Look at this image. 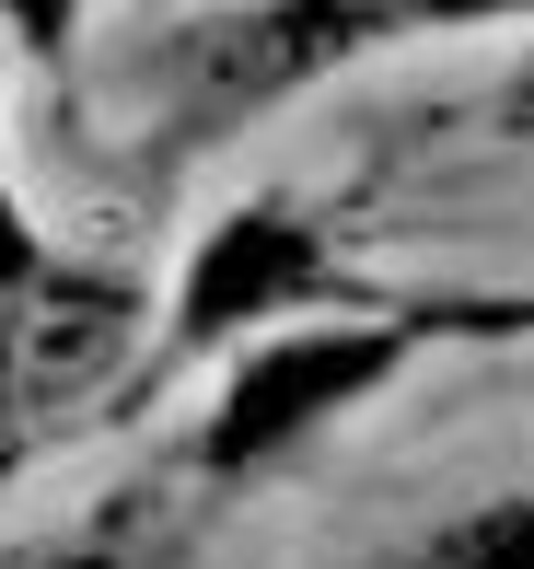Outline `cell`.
<instances>
[{"label": "cell", "mask_w": 534, "mask_h": 569, "mask_svg": "<svg viewBox=\"0 0 534 569\" xmlns=\"http://www.w3.org/2000/svg\"><path fill=\"white\" fill-rule=\"evenodd\" d=\"M12 23H23L36 47H59V36H70V0H12Z\"/></svg>", "instance_id": "obj_3"}, {"label": "cell", "mask_w": 534, "mask_h": 569, "mask_svg": "<svg viewBox=\"0 0 534 569\" xmlns=\"http://www.w3.org/2000/svg\"><path fill=\"white\" fill-rule=\"evenodd\" d=\"M36 569H105V558H36Z\"/></svg>", "instance_id": "obj_5"}, {"label": "cell", "mask_w": 534, "mask_h": 569, "mask_svg": "<svg viewBox=\"0 0 534 569\" xmlns=\"http://www.w3.org/2000/svg\"><path fill=\"white\" fill-rule=\"evenodd\" d=\"M23 268V244H12V210H0V279H12Z\"/></svg>", "instance_id": "obj_4"}, {"label": "cell", "mask_w": 534, "mask_h": 569, "mask_svg": "<svg viewBox=\"0 0 534 569\" xmlns=\"http://www.w3.org/2000/svg\"><path fill=\"white\" fill-rule=\"evenodd\" d=\"M302 291H314V244L279 210H244V221L210 232V256H198V279H187V338H221V326L279 315V302H302Z\"/></svg>", "instance_id": "obj_2"}, {"label": "cell", "mask_w": 534, "mask_h": 569, "mask_svg": "<svg viewBox=\"0 0 534 569\" xmlns=\"http://www.w3.org/2000/svg\"><path fill=\"white\" fill-rule=\"evenodd\" d=\"M395 338H291V349H256V372L233 383V419H221V465L291 442V430H314L337 396H361L372 372H384Z\"/></svg>", "instance_id": "obj_1"}]
</instances>
